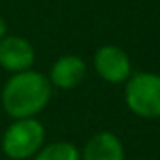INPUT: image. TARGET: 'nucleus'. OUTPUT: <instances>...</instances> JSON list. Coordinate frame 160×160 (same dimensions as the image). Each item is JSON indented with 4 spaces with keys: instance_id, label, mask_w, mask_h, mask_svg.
<instances>
[{
    "instance_id": "obj_1",
    "label": "nucleus",
    "mask_w": 160,
    "mask_h": 160,
    "mask_svg": "<svg viewBox=\"0 0 160 160\" xmlns=\"http://www.w3.org/2000/svg\"><path fill=\"white\" fill-rule=\"evenodd\" d=\"M53 94V87L49 77L36 70H27L19 73H12V77L2 87L0 102L8 117L15 119H30L42 113Z\"/></svg>"
},
{
    "instance_id": "obj_2",
    "label": "nucleus",
    "mask_w": 160,
    "mask_h": 160,
    "mask_svg": "<svg viewBox=\"0 0 160 160\" xmlns=\"http://www.w3.org/2000/svg\"><path fill=\"white\" fill-rule=\"evenodd\" d=\"M124 102L139 119H160V73H132L124 83Z\"/></svg>"
},
{
    "instance_id": "obj_3",
    "label": "nucleus",
    "mask_w": 160,
    "mask_h": 160,
    "mask_svg": "<svg viewBox=\"0 0 160 160\" xmlns=\"http://www.w3.org/2000/svg\"><path fill=\"white\" fill-rule=\"evenodd\" d=\"M45 145V128L36 119H15L2 136V152L10 160H28Z\"/></svg>"
},
{
    "instance_id": "obj_4",
    "label": "nucleus",
    "mask_w": 160,
    "mask_h": 160,
    "mask_svg": "<svg viewBox=\"0 0 160 160\" xmlns=\"http://www.w3.org/2000/svg\"><path fill=\"white\" fill-rule=\"evenodd\" d=\"M92 64L98 77L111 85H124L132 75V60L119 45H100L92 57Z\"/></svg>"
},
{
    "instance_id": "obj_5",
    "label": "nucleus",
    "mask_w": 160,
    "mask_h": 160,
    "mask_svg": "<svg viewBox=\"0 0 160 160\" xmlns=\"http://www.w3.org/2000/svg\"><path fill=\"white\" fill-rule=\"evenodd\" d=\"M36 62L34 45L23 36H6L0 40V66L10 73L32 70Z\"/></svg>"
},
{
    "instance_id": "obj_6",
    "label": "nucleus",
    "mask_w": 160,
    "mask_h": 160,
    "mask_svg": "<svg viewBox=\"0 0 160 160\" xmlns=\"http://www.w3.org/2000/svg\"><path fill=\"white\" fill-rule=\"evenodd\" d=\"M87 75V64L77 55H62L58 57L51 70H49V83L53 89L60 91H72L83 83Z\"/></svg>"
},
{
    "instance_id": "obj_7",
    "label": "nucleus",
    "mask_w": 160,
    "mask_h": 160,
    "mask_svg": "<svg viewBox=\"0 0 160 160\" xmlns=\"http://www.w3.org/2000/svg\"><path fill=\"white\" fill-rule=\"evenodd\" d=\"M81 160H124V145L109 130L96 132L83 147Z\"/></svg>"
},
{
    "instance_id": "obj_8",
    "label": "nucleus",
    "mask_w": 160,
    "mask_h": 160,
    "mask_svg": "<svg viewBox=\"0 0 160 160\" xmlns=\"http://www.w3.org/2000/svg\"><path fill=\"white\" fill-rule=\"evenodd\" d=\"M32 160H81V151L70 141H53L43 145Z\"/></svg>"
},
{
    "instance_id": "obj_9",
    "label": "nucleus",
    "mask_w": 160,
    "mask_h": 160,
    "mask_svg": "<svg viewBox=\"0 0 160 160\" xmlns=\"http://www.w3.org/2000/svg\"><path fill=\"white\" fill-rule=\"evenodd\" d=\"M8 36V25H6V19L0 15V40Z\"/></svg>"
}]
</instances>
